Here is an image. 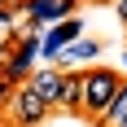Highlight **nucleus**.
<instances>
[{
    "mask_svg": "<svg viewBox=\"0 0 127 127\" xmlns=\"http://www.w3.org/2000/svg\"><path fill=\"white\" fill-rule=\"evenodd\" d=\"M118 18H123V22H127V0H118Z\"/></svg>",
    "mask_w": 127,
    "mask_h": 127,
    "instance_id": "9d476101",
    "label": "nucleus"
},
{
    "mask_svg": "<svg viewBox=\"0 0 127 127\" xmlns=\"http://www.w3.org/2000/svg\"><path fill=\"white\" fill-rule=\"evenodd\" d=\"M35 53H39V35H18V48L0 62V79H22L26 70H31V62H35Z\"/></svg>",
    "mask_w": 127,
    "mask_h": 127,
    "instance_id": "7ed1b4c3",
    "label": "nucleus"
},
{
    "mask_svg": "<svg viewBox=\"0 0 127 127\" xmlns=\"http://www.w3.org/2000/svg\"><path fill=\"white\" fill-rule=\"evenodd\" d=\"M4 9H9V4H4V0H0V13H4Z\"/></svg>",
    "mask_w": 127,
    "mask_h": 127,
    "instance_id": "f8f14e48",
    "label": "nucleus"
},
{
    "mask_svg": "<svg viewBox=\"0 0 127 127\" xmlns=\"http://www.w3.org/2000/svg\"><path fill=\"white\" fill-rule=\"evenodd\" d=\"M83 96H79V105L88 110L92 118H101L105 114V105L114 101V92H118V70H110V66H92V70H83Z\"/></svg>",
    "mask_w": 127,
    "mask_h": 127,
    "instance_id": "f257e3e1",
    "label": "nucleus"
},
{
    "mask_svg": "<svg viewBox=\"0 0 127 127\" xmlns=\"http://www.w3.org/2000/svg\"><path fill=\"white\" fill-rule=\"evenodd\" d=\"M101 127H127V83H118L114 101L105 105V114H101Z\"/></svg>",
    "mask_w": 127,
    "mask_h": 127,
    "instance_id": "0eeeda50",
    "label": "nucleus"
},
{
    "mask_svg": "<svg viewBox=\"0 0 127 127\" xmlns=\"http://www.w3.org/2000/svg\"><path fill=\"white\" fill-rule=\"evenodd\" d=\"M9 44H18V22H13V13L4 9L0 13V53L9 48Z\"/></svg>",
    "mask_w": 127,
    "mask_h": 127,
    "instance_id": "1a4fd4ad",
    "label": "nucleus"
},
{
    "mask_svg": "<svg viewBox=\"0 0 127 127\" xmlns=\"http://www.w3.org/2000/svg\"><path fill=\"white\" fill-rule=\"evenodd\" d=\"M9 114H13V123H22V127H39L44 118H48V105L39 101L31 88H18L9 96Z\"/></svg>",
    "mask_w": 127,
    "mask_h": 127,
    "instance_id": "f03ea898",
    "label": "nucleus"
},
{
    "mask_svg": "<svg viewBox=\"0 0 127 127\" xmlns=\"http://www.w3.org/2000/svg\"><path fill=\"white\" fill-rule=\"evenodd\" d=\"M123 66H127V53H123Z\"/></svg>",
    "mask_w": 127,
    "mask_h": 127,
    "instance_id": "ddd939ff",
    "label": "nucleus"
},
{
    "mask_svg": "<svg viewBox=\"0 0 127 127\" xmlns=\"http://www.w3.org/2000/svg\"><path fill=\"white\" fill-rule=\"evenodd\" d=\"M70 39H79V18H66V22H53L44 35H39V57H48V62H57V53L70 44Z\"/></svg>",
    "mask_w": 127,
    "mask_h": 127,
    "instance_id": "20e7f679",
    "label": "nucleus"
},
{
    "mask_svg": "<svg viewBox=\"0 0 127 127\" xmlns=\"http://www.w3.org/2000/svg\"><path fill=\"white\" fill-rule=\"evenodd\" d=\"M62 79H66L62 66H44V70H31V83H26V88L35 92L44 105H57V96H62Z\"/></svg>",
    "mask_w": 127,
    "mask_h": 127,
    "instance_id": "39448f33",
    "label": "nucleus"
},
{
    "mask_svg": "<svg viewBox=\"0 0 127 127\" xmlns=\"http://www.w3.org/2000/svg\"><path fill=\"white\" fill-rule=\"evenodd\" d=\"M79 96H83V79H79V75H66V79H62V96H57V105L79 110Z\"/></svg>",
    "mask_w": 127,
    "mask_h": 127,
    "instance_id": "6e6552de",
    "label": "nucleus"
},
{
    "mask_svg": "<svg viewBox=\"0 0 127 127\" xmlns=\"http://www.w3.org/2000/svg\"><path fill=\"white\" fill-rule=\"evenodd\" d=\"M4 96H9V83H0V101H4Z\"/></svg>",
    "mask_w": 127,
    "mask_h": 127,
    "instance_id": "9b49d317",
    "label": "nucleus"
},
{
    "mask_svg": "<svg viewBox=\"0 0 127 127\" xmlns=\"http://www.w3.org/2000/svg\"><path fill=\"white\" fill-rule=\"evenodd\" d=\"M96 53H101V44H96V39H70V44L57 53V62H62V66H75V62H92Z\"/></svg>",
    "mask_w": 127,
    "mask_h": 127,
    "instance_id": "423d86ee",
    "label": "nucleus"
}]
</instances>
